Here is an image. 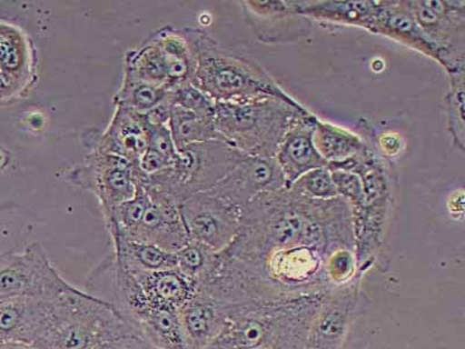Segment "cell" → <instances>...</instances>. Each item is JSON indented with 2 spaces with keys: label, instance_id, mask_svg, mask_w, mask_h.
<instances>
[{
  "label": "cell",
  "instance_id": "f546056e",
  "mask_svg": "<svg viewBox=\"0 0 465 349\" xmlns=\"http://www.w3.org/2000/svg\"><path fill=\"white\" fill-rule=\"evenodd\" d=\"M289 190L299 196L314 199V201H330V199L340 197L331 178V170L327 167L311 170L302 174L290 186Z\"/></svg>",
  "mask_w": 465,
  "mask_h": 349
},
{
  "label": "cell",
  "instance_id": "4316f807",
  "mask_svg": "<svg viewBox=\"0 0 465 349\" xmlns=\"http://www.w3.org/2000/svg\"><path fill=\"white\" fill-rule=\"evenodd\" d=\"M172 89L163 85H151L132 78L124 77L122 86L115 94V106L124 107L139 115L148 114L162 103L167 101Z\"/></svg>",
  "mask_w": 465,
  "mask_h": 349
},
{
  "label": "cell",
  "instance_id": "ac0fdd59",
  "mask_svg": "<svg viewBox=\"0 0 465 349\" xmlns=\"http://www.w3.org/2000/svg\"><path fill=\"white\" fill-rule=\"evenodd\" d=\"M149 36L159 45L164 57L170 89L193 82L196 72L193 28L165 26Z\"/></svg>",
  "mask_w": 465,
  "mask_h": 349
},
{
  "label": "cell",
  "instance_id": "3957f363",
  "mask_svg": "<svg viewBox=\"0 0 465 349\" xmlns=\"http://www.w3.org/2000/svg\"><path fill=\"white\" fill-rule=\"evenodd\" d=\"M309 112L291 95H259L215 103L214 126L220 140L244 155L275 157L291 125Z\"/></svg>",
  "mask_w": 465,
  "mask_h": 349
},
{
  "label": "cell",
  "instance_id": "9c48e42d",
  "mask_svg": "<svg viewBox=\"0 0 465 349\" xmlns=\"http://www.w3.org/2000/svg\"><path fill=\"white\" fill-rule=\"evenodd\" d=\"M407 5L433 45L436 62L448 73L464 69L465 3L430 0Z\"/></svg>",
  "mask_w": 465,
  "mask_h": 349
},
{
  "label": "cell",
  "instance_id": "8fae6325",
  "mask_svg": "<svg viewBox=\"0 0 465 349\" xmlns=\"http://www.w3.org/2000/svg\"><path fill=\"white\" fill-rule=\"evenodd\" d=\"M283 189L284 176L275 157L246 155L209 191L241 210L262 194Z\"/></svg>",
  "mask_w": 465,
  "mask_h": 349
},
{
  "label": "cell",
  "instance_id": "8992f818",
  "mask_svg": "<svg viewBox=\"0 0 465 349\" xmlns=\"http://www.w3.org/2000/svg\"><path fill=\"white\" fill-rule=\"evenodd\" d=\"M244 156L223 140L194 144L177 152L172 167L149 177L140 174L139 181L161 190L181 206L193 194L214 188Z\"/></svg>",
  "mask_w": 465,
  "mask_h": 349
},
{
  "label": "cell",
  "instance_id": "30bf717a",
  "mask_svg": "<svg viewBox=\"0 0 465 349\" xmlns=\"http://www.w3.org/2000/svg\"><path fill=\"white\" fill-rule=\"evenodd\" d=\"M180 210L190 240L214 253L225 251L239 234L241 210L211 191L193 194Z\"/></svg>",
  "mask_w": 465,
  "mask_h": 349
},
{
  "label": "cell",
  "instance_id": "8d00e7d4",
  "mask_svg": "<svg viewBox=\"0 0 465 349\" xmlns=\"http://www.w3.org/2000/svg\"><path fill=\"white\" fill-rule=\"evenodd\" d=\"M0 349H36L29 344H0Z\"/></svg>",
  "mask_w": 465,
  "mask_h": 349
},
{
  "label": "cell",
  "instance_id": "f1b7e54d",
  "mask_svg": "<svg viewBox=\"0 0 465 349\" xmlns=\"http://www.w3.org/2000/svg\"><path fill=\"white\" fill-rule=\"evenodd\" d=\"M174 255H176L177 269L198 284L199 281L213 267L217 253L197 241L190 240L184 247L174 253Z\"/></svg>",
  "mask_w": 465,
  "mask_h": 349
},
{
  "label": "cell",
  "instance_id": "cb8c5ba5",
  "mask_svg": "<svg viewBox=\"0 0 465 349\" xmlns=\"http://www.w3.org/2000/svg\"><path fill=\"white\" fill-rule=\"evenodd\" d=\"M115 259L130 273H153L177 268L174 253L136 241H115Z\"/></svg>",
  "mask_w": 465,
  "mask_h": 349
},
{
  "label": "cell",
  "instance_id": "52a82bcc",
  "mask_svg": "<svg viewBox=\"0 0 465 349\" xmlns=\"http://www.w3.org/2000/svg\"><path fill=\"white\" fill-rule=\"evenodd\" d=\"M76 289L54 267L40 244L0 255V302L15 298L49 299Z\"/></svg>",
  "mask_w": 465,
  "mask_h": 349
},
{
  "label": "cell",
  "instance_id": "7402d4cb",
  "mask_svg": "<svg viewBox=\"0 0 465 349\" xmlns=\"http://www.w3.org/2000/svg\"><path fill=\"white\" fill-rule=\"evenodd\" d=\"M313 141L320 156L328 165L360 159L371 149L362 136L320 119L315 125Z\"/></svg>",
  "mask_w": 465,
  "mask_h": 349
},
{
  "label": "cell",
  "instance_id": "d6986e66",
  "mask_svg": "<svg viewBox=\"0 0 465 349\" xmlns=\"http://www.w3.org/2000/svg\"><path fill=\"white\" fill-rule=\"evenodd\" d=\"M45 299L15 298L0 302V344L32 346L40 334Z\"/></svg>",
  "mask_w": 465,
  "mask_h": 349
},
{
  "label": "cell",
  "instance_id": "836d02e7",
  "mask_svg": "<svg viewBox=\"0 0 465 349\" xmlns=\"http://www.w3.org/2000/svg\"><path fill=\"white\" fill-rule=\"evenodd\" d=\"M15 102H18L16 95L6 81L4 80L2 75H0V106L11 105V104Z\"/></svg>",
  "mask_w": 465,
  "mask_h": 349
},
{
  "label": "cell",
  "instance_id": "9a60e30c",
  "mask_svg": "<svg viewBox=\"0 0 465 349\" xmlns=\"http://www.w3.org/2000/svg\"><path fill=\"white\" fill-rule=\"evenodd\" d=\"M37 53L35 43L18 25L0 20V75L16 99L27 98L37 82Z\"/></svg>",
  "mask_w": 465,
  "mask_h": 349
},
{
  "label": "cell",
  "instance_id": "4dcf8cb0",
  "mask_svg": "<svg viewBox=\"0 0 465 349\" xmlns=\"http://www.w3.org/2000/svg\"><path fill=\"white\" fill-rule=\"evenodd\" d=\"M172 95L173 105L214 119L215 102L193 83H186L173 89Z\"/></svg>",
  "mask_w": 465,
  "mask_h": 349
},
{
  "label": "cell",
  "instance_id": "5bb4252c",
  "mask_svg": "<svg viewBox=\"0 0 465 349\" xmlns=\"http://www.w3.org/2000/svg\"><path fill=\"white\" fill-rule=\"evenodd\" d=\"M86 151H101L139 164L148 145L147 124L143 115L115 106L105 131L86 128L82 135Z\"/></svg>",
  "mask_w": 465,
  "mask_h": 349
},
{
  "label": "cell",
  "instance_id": "2e32d148",
  "mask_svg": "<svg viewBox=\"0 0 465 349\" xmlns=\"http://www.w3.org/2000/svg\"><path fill=\"white\" fill-rule=\"evenodd\" d=\"M318 120L311 112L299 116L278 145L275 160L283 174L286 189L302 174L328 165L314 145L313 135Z\"/></svg>",
  "mask_w": 465,
  "mask_h": 349
},
{
  "label": "cell",
  "instance_id": "e575fe53",
  "mask_svg": "<svg viewBox=\"0 0 465 349\" xmlns=\"http://www.w3.org/2000/svg\"><path fill=\"white\" fill-rule=\"evenodd\" d=\"M118 349H157L153 347V344L145 342L144 339L141 338L139 335L132 336V338L126 340L122 346Z\"/></svg>",
  "mask_w": 465,
  "mask_h": 349
},
{
  "label": "cell",
  "instance_id": "83f0119b",
  "mask_svg": "<svg viewBox=\"0 0 465 349\" xmlns=\"http://www.w3.org/2000/svg\"><path fill=\"white\" fill-rule=\"evenodd\" d=\"M450 75V91L447 94L448 130L452 143L464 151V69L448 73Z\"/></svg>",
  "mask_w": 465,
  "mask_h": 349
},
{
  "label": "cell",
  "instance_id": "1f68e13d",
  "mask_svg": "<svg viewBox=\"0 0 465 349\" xmlns=\"http://www.w3.org/2000/svg\"><path fill=\"white\" fill-rule=\"evenodd\" d=\"M327 168L331 170L339 196L348 202L352 212L360 210L364 202L363 182L360 174L343 168Z\"/></svg>",
  "mask_w": 465,
  "mask_h": 349
},
{
  "label": "cell",
  "instance_id": "d590c367",
  "mask_svg": "<svg viewBox=\"0 0 465 349\" xmlns=\"http://www.w3.org/2000/svg\"><path fill=\"white\" fill-rule=\"evenodd\" d=\"M11 161L12 155L10 151H8L5 145L0 143V174L5 172L8 165H10Z\"/></svg>",
  "mask_w": 465,
  "mask_h": 349
},
{
  "label": "cell",
  "instance_id": "7c38bea8",
  "mask_svg": "<svg viewBox=\"0 0 465 349\" xmlns=\"http://www.w3.org/2000/svg\"><path fill=\"white\" fill-rule=\"evenodd\" d=\"M143 184L149 196L147 206L130 239L122 241L153 244L170 253L180 251L190 241L180 205L161 190Z\"/></svg>",
  "mask_w": 465,
  "mask_h": 349
},
{
  "label": "cell",
  "instance_id": "d4e9b609",
  "mask_svg": "<svg viewBox=\"0 0 465 349\" xmlns=\"http://www.w3.org/2000/svg\"><path fill=\"white\" fill-rule=\"evenodd\" d=\"M124 77L169 87L164 57L159 45L151 36L143 41L138 47L126 53Z\"/></svg>",
  "mask_w": 465,
  "mask_h": 349
},
{
  "label": "cell",
  "instance_id": "e0dca14e",
  "mask_svg": "<svg viewBox=\"0 0 465 349\" xmlns=\"http://www.w3.org/2000/svg\"><path fill=\"white\" fill-rule=\"evenodd\" d=\"M178 315L188 349L209 348L226 324L225 305L201 293L186 303Z\"/></svg>",
  "mask_w": 465,
  "mask_h": 349
},
{
  "label": "cell",
  "instance_id": "603a6c76",
  "mask_svg": "<svg viewBox=\"0 0 465 349\" xmlns=\"http://www.w3.org/2000/svg\"><path fill=\"white\" fill-rule=\"evenodd\" d=\"M378 2H298L299 11L310 20L354 25L371 31Z\"/></svg>",
  "mask_w": 465,
  "mask_h": 349
},
{
  "label": "cell",
  "instance_id": "ba28073f",
  "mask_svg": "<svg viewBox=\"0 0 465 349\" xmlns=\"http://www.w3.org/2000/svg\"><path fill=\"white\" fill-rule=\"evenodd\" d=\"M68 180L97 197L106 219L116 207L135 196L138 169L123 157L86 151L84 160L68 173Z\"/></svg>",
  "mask_w": 465,
  "mask_h": 349
},
{
  "label": "cell",
  "instance_id": "484cf974",
  "mask_svg": "<svg viewBox=\"0 0 465 349\" xmlns=\"http://www.w3.org/2000/svg\"><path fill=\"white\" fill-rule=\"evenodd\" d=\"M169 128L177 151L191 145L220 140L213 118L199 115L177 105H173Z\"/></svg>",
  "mask_w": 465,
  "mask_h": 349
},
{
  "label": "cell",
  "instance_id": "44dd1931",
  "mask_svg": "<svg viewBox=\"0 0 465 349\" xmlns=\"http://www.w3.org/2000/svg\"><path fill=\"white\" fill-rule=\"evenodd\" d=\"M128 272V270H127ZM153 305L180 311L196 296L198 284L177 268L153 273H131Z\"/></svg>",
  "mask_w": 465,
  "mask_h": 349
},
{
  "label": "cell",
  "instance_id": "277c9868",
  "mask_svg": "<svg viewBox=\"0 0 465 349\" xmlns=\"http://www.w3.org/2000/svg\"><path fill=\"white\" fill-rule=\"evenodd\" d=\"M193 36L196 72L191 83L215 103L289 95L256 61L228 51L201 29L193 28Z\"/></svg>",
  "mask_w": 465,
  "mask_h": 349
},
{
  "label": "cell",
  "instance_id": "ffe728a7",
  "mask_svg": "<svg viewBox=\"0 0 465 349\" xmlns=\"http://www.w3.org/2000/svg\"><path fill=\"white\" fill-rule=\"evenodd\" d=\"M371 32L393 37L436 61L433 45L415 22L407 2H378Z\"/></svg>",
  "mask_w": 465,
  "mask_h": 349
},
{
  "label": "cell",
  "instance_id": "6da1fadb",
  "mask_svg": "<svg viewBox=\"0 0 465 349\" xmlns=\"http://www.w3.org/2000/svg\"><path fill=\"white\" fill-rule=\"evenodd\" d=\"M346 252H355V235L342 197L314 201L289 189L264 194L241 209L239 234L217 253L203 289L223 304L325 294L338 290L330 267Z\"/></svg>",
  "mask_w": 465,
  "mask_h": 349
},
{
  "label": "cell",
  "instance_id": "4fadbf2b",
  "mask_svg": "<svg viewBox=\"0 0 465 349\" xmlns=\"http://www.w3.org/2000/svg\"><path fill=\"white\" fill-rule=\"evenodd\" d=\"M361 282L326 294L310 327L305 349H343L359 307Z\"/></svg>",
  "mask_w": 465,
  "mask_h": 349
},
{
  "label": "cell",
  "instance_id": "7a4b0ae2",
  "mask_svg": "<svg viewBox=\"0 0 465 349\" xmlns=\"http://www.w3.org/2000/svg\"><path fill=\"white\" fill-rule=\"evenodd\" d=\"M138 335L109 303L84 290L45 299L36 349H118Z\"/></svg>",
  "mask_w": 465,
  "mask_h": 349
},
{
  "label": "cell",
  "instance_id": "5b68a950",
  "mask_svg": "<svg viewBox=\"0 0 465 349\" xmlns=\"http://www.w3.org/2000/svg\"><path fill=\"white\" fill-rule=\"evenodd\" d=\"M333 167L352 170L363 182V205L352 212L357 270L363 277L375 264L383 244L392 206L391 177L372 147L363 157L334 164Z\"/></svg>",
  "mask_w": 465,
  "mask_h": 349
},
{
  "label": "cell",
  "instance_id": "d6a6232c",
  "mask_svg": "<svg viewBox=\"0 0 465 349\" xmlns=\"http://www.w3.org/2000/svg\"><path fill=\"white\" fill-rule=\"evenodd\" d=\"M148 145L145 151L152 152L162 159L173 164L177 156L176 145L173 143L169 125H148Z\"/></svg>",
  "mask_w": 465,
  "mask_h": 349
}]
</instances>
